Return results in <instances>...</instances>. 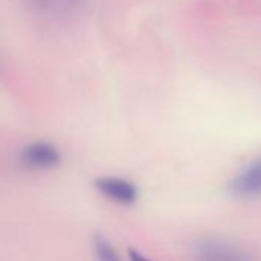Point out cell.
<instances>
[{
    "mask_svg": "<svg viewBox=\"0 0 261 261\" xmlns=\"http://www.w3.org/2000/svg\"><path fill=\"white\" fill-rule=\"evenodd\" d=\"M197 261H253L244 250L221 240H200L192 247Z\"/></svg>",
    "mask_w": 261,
    "mask_h": 261,
    "instance_id": "cell-1",
    "label": "cell"
},
{
    "mask_svg": "<svg viewBox=\"0 0 261 261\" xmlns=\"http://www.w3.org/2000/svg\"><path fill=\"white\" fill-rule=\"evenodd\" d=\"M60 151L48 142H34L20 152V162L31 169H51L60 163Z\"/></svg>",
    "mask_w": 261,
    "mask_h": 261,
    "instance_id": "cell-2",
    "label": "cell"
},
{
    "mask_svg": "<svg viewBox=\"0 0 261 261\" xmlns=\"http://www.w3.org/2000/svg\"><path fill=\"white\" fill-rule=\"evenodd\" d=\"M229 191L233 197L249 200L261 197V160L253 162L229 183Z\"/></svg>",
    "mask_w": 261,
    "mask_h": 261,
    "instance_id": "cell-3",
    "label": "cell"
},
{
    "mask_svg": "<svg viewBox=\"0 0 261 261\" xmlns=\"http://www.w3.org/2000/svg\"><path fill=\"white\" fill-rule=\"evenodd\" d=\"M95 189L118 204H133L137 201L139 191L134 183L118 177H100L95 180Z\"/></svg>",
    "mask_w": 261,
    "mask_h": 261,
    "instance_id": "cell-4",
    "label": "cell"
},
{
    "mask_svg": "<svg viewBox=\"0 0 261 261\" xmlns=\"http://www.w3.org/2000/svg\"><path fill=\"white\" fill-rule=\"evenodd\" d=\"M94 252H95L97 261H121L115 247L103 235H95Z\"/></svg>",
    "mask_w": 261,
    "mask_h": 261,
    "instance_id": "cell-5",
    "label": "cell"
},
{
    "mask_svg": "<svg viewBox=\"0 0 261 261\" xmlns=\"http://www.w3.org/2000/svg\"><path fill=\"white\" fill-rule=\"evenodd\" d=\"M127 256H129V261H152V259L146 258L142 252H139L136 249H129L127 250Z\"/></svg>",
    "mask_w": 261,
    "mask_h": 261,
    "instance_id": "cell-6",
    "label": "cell"
}]
</instances>
